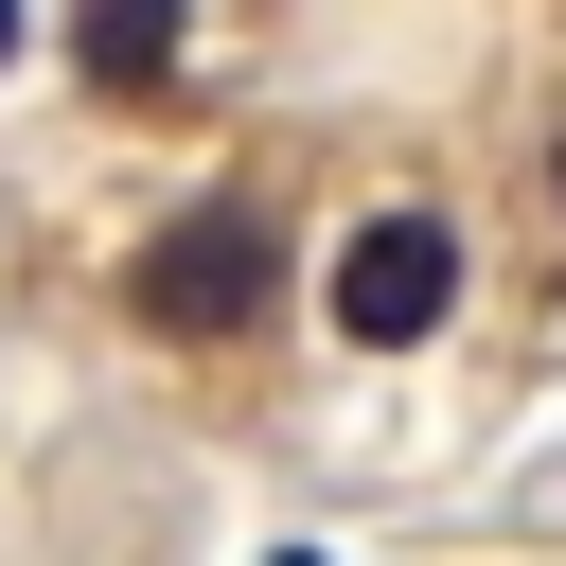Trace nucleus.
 <instances>
[{
	"label": "nucleus",
	"mask_w": 566,
	"mask_h": 566,
	"mask_svg": "<svg viewBox=\"0 0 566 566\" xmlns=\"http://www.w3.org/2000/svg\"><path fill=\"white\" fill-rule=\"evenodd\" d=\"M124 318L159 354H248L283 318V212L265 195H177L142 248H124Z\"/></svg>",
	"instance_id": "nucleus-1"
},
{
	"label": "nucleus",
	"mask_w": 566,
	"mask_h": 566,
	"mask_svg": "<svg viewBox=\"0 0 566 566\" xmlns=\"http://www.w3.org/2000/svg\"><path fill=\"white\" fill-rule=\"evenodd\" d=\"M460 212L442 195H389V212H354L336 248H318V318H336V354H424L442 318H460Z\"/></svg>",
	"instance_id": "nucleus-2"
},
{
	"label": "nucleus",
	"mask_w": 566,
	"mask_h": 566,
	"mask_svg": "<svg viewBox=\"0 0 566 566\" xmlns=\"http://www.w3.org/2000/svg\"><path fill=\"white\" fill-rule=\"evenodd\" d=\"M195 53V0H71V88L88 106H159Z\"/></svg>",
	"instance_id": "nucleus-3"
},
{
	"label": "nucleus",
	"mask_w": 566,
	"mask_h": 566,
	"mask_svg": "<svg viewBox=\"0 0 566 566\" xmlns=\"http://www.w3.org/2000/svg\"><path fill=\"white\" fill-rule=\"evenodd\" d=\"M548 177H566V142H548Z\"/></svg>",
	"instance_id": "nucleus-4"
}]
</instances>
